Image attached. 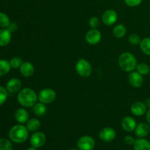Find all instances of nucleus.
<instances>
[{
    "mask_svg": "<svg viewBox=\"0 0 150 150\" xmlns=\"http://www.w3.org/2000/svg\"><path fill=\"white\" fill-rule=\"evenodd\" d=\"M18 101L23 107H32L37 103L38 96L30 88H24L18 94Z\"/></svg>",
    "mask_w": 150,
    "mask_h": 150,
    "instance_id": "nucleus-1",
    "label": "nucleus"
},
{
    "mask_svg": "<svg viewBox=\"0 0 150 150\" xmlns=\"http://www.w3.org/2000/svg\"><path fill=\"white\" fill-rule=\"evenodd\" d=\"M29 136V130L23 125H17L12 127L9 131V138L12 142L21 144L26 142Z\"/></svg>",
    "mask_w": 150,
    "mask_h": 150,
    "instance_id": "nucleus-2",
    "label": "nucleus"
},
{
    "mask_svg": "<svg viewBox=\"0 0 150 150\" xmlns=\"http://www.w3.org/2000/svg\"><path fill=\"white\" fill-rule=\"evenodd\" d=\"M119 65L125 72H132L136 68L137 60L133 54L125 52L119 57Z\"/></svg>",
    "mask_w": 150,
    "mask_h": 150,
    "instance_id": "nucleus-3",
    "label": "nucleus"
},
{
    "mask_svg": "<svg viewBox=\"0 0 150 150\" xmlns=\"http://www.w3.org/2000/svg\"><path fill=\"white\" fill-rule=\"evenodd\" d=\"M76 70L80 76L87 78L92 74V67L87 60L84 59H80L76 64Z\"/></svg>",
    "mask_w": 150,
    "mask_h": 150,
    "instance_id": "nucleus-4",
    "label": "nucleus"
},
{
    "mask_svg": "<svg viewBox=\"0 0 150 150\" xmlns=\"http://www.w3.org/2000/svg\"><path fill=\"white\" fill-rule=\"evenodd\" d=\"M38 96V100L40 103L43 104H50L55 100L57 98V94L54 89L46 88L41 90Z\"/></svg>",
    "mask_w": 150,
    "mask_h": 150,
    "instance_id": "nucleus-5",
    "label": "nucleus"
},
{
    "mask_svg": "<svg viewBox=\"0 0 150 150\" xmlns=\"http://www.w3.org/2000/svg\"><path fill=\"white\" fill-rule=\"evenodd\" d=\"M77 145L80 150H92L95 146V142L90 136H83L79 139Z\"/></svg>",
    "mask_w": 150,
    "mask_h": 150,
    "instance_id": "nucleus-6",
    "label": "nucleus"
},
{
    "mask_svg": "<svg viewBox=\"0 0 150 150\" xmlns=\"http://www.w3.org/2000/svg\"><path fill=\"white\" fill-rule=\"evenodd\" d=\"M46 142V136L42 132H35L30 139V143L33 147L40 148Z\"/></svg>",
    "mask_w": 150,
    "mask_h": 150,
    "instance_id": "nucleus-7",
    "label": "nucleus"
},
{
    "mask_svg": "<svg viewBox=\"0 0 150 150\" xmlns=\"http://www.w3.org/2000/svg\"><path fill=\"white\" fill-rule=\"evenodd\" d=\"M101 33L98 29H92L89 31H88L87 33L86 34L85 39L86 42L90 45H96L100 41Z\"/></svg>",
    "mask_w": 150,
    "mask_h": 150,
    "instance_id": "nucleus-8",
    "label": "nucleus"
},
{
    "mask_svg": "<svg viewBox=\"0 0 150 150\" xmlns=\"http://www.w3.org/2000/svg\"><path fill=\"white\" fill-rule=\"evenodd\" d=\"M116 132L113 128L109 127H103L99 133V138L104 142H111L115 139Z\"/></svg>",
    "mask_w": 150,
    "mask_h": 150,
    "instance_id": "nucleus-9",
    "label": "nucleus"
},
{
    "mask_svg": "<svg viewBox=\"0 0 150 150\" xmlns=\"http://www.w3.org/2000/svg\"><path fill=\"white\" fill-rule=\"evenodd\" d=\"M117 13L114 10H107L102 16V21L104 24L107 26H111L114 24L117 21Z\"/></svg>",
    "mask_w": 150,
    "mask_h": 150,
    "instance_id": "nucleus-10",
    "label": "nucleus"
},
{
    "mask_svg": "<svg viewBox=\"0 0 150 150\" xmlns=\"http://www.w3.org/2000/svg\"><path fill=\"white\" fill-rule=\"evenodd\" d=\"M128 81L132 86L135 88H139L143 84L144 78L143 76L137 71H132L128 76Z\"/></svg>",
    "mask_w": 150,
    "mask_h": 150,
    "instance_id": "nucleus-11",
    "label": "nucleus"
},
{
    "mask_svg": "<svg viewBox=\"0 0 150 150\" xmlns=\"http://www.w3.org/2000/svg\"><path fill=\"white\" fill-rule=\"evenodd\" d=\"M130 110H131V112L133 115L136 116V117H141L146 113V105L143 102L137 101V102H135L132 104Z\"/></svg>",
    "mask_w": 150,
    "mask_h": 150,
    "instance_id": "nucleus-12",
    "label": "nucleus"
},
{
    "mask_svg": "<svg viewBox=\"0 0 150 150\" xmlns=\"http://www.w3.org/2000/svg\"><path fill=\"white\" fill-rule=\"evenodd\" d=\"M22 83L18 79L13 78L10 79L6 84V89L10 93H16L20 91Z\"/></svg>",
    "mask_w": 150,
    "mask_h": 150,
    "instance_id": "nucleus-13",
    "label": "nucleus"
},
{
    "mask_svg": "<svg viewBox=\"0 0 150 150\" xmlns=\"http://www.w3.org/2000/svg\"><path fill=\"white\" fill-rule=\"evenodd\" d=\"M150 127L147 123L142 122L138 125L135 129V134L138 138H144L149 135Z\"/></svg>",
    "mask_w": 150,
    "mask_h": 150,
    "instance_id": "nucleus-14",
    "label": "nucleus"
},
{
    "mask_svg": "<svg viewBox=\"0 0 150 150\" xmlns=\"http://www.w3.org/2000/svg\"><path fill=\"white\" fill-rule=\"evenodd\" d=\"M122 127L125 131L132 132L135 130L136 127V122L133 117H125L122 120Z\"/></svg>",
    "mask_w": 150,
    "mask_h": 150,
    "instance_id": "nucleus-15",
    "label": "nucleus"
},
{
    "mask_svg": "<svg viewBox=\"0 0 150 150\" xmlns=\"http://www.w3.org/2000/svg\"><path fill=\"white\" fill-rule=\"evenodd\" d=\"M20 73L24 77H31L35 73V67L33 64L29 62H25L22 63L20 67Z\"/></svg>",
    "mask_w": 150,
    "mask_h": 150,
    "instance_id": "nucleus-16",
    "label": "nucleus"
},
{
    "mask_svg": "<svg viewBox=\"0 0 150 150\" xmlns=\"http://www.w3.org/2000/svg\"><path fill=\"white\" fill-rule=\"evenodd\" d=\"M11 32L8 29H0V47H4L8 45L11 41Z\"/></svg>",
    "mask_w": 150,
    "mask_h": 150,
    "instance_id": "nucleus-17",
    "label": "nucleus"
},
{
    "mask_svg": "<svg viewBox=\"0 0 150 150\" xmlns=\"http://www.w3.org/2000/svg\"><path fill=\"white\" fill-rule=\"evenodd\" d=\"M15 119L20 124L27 122L29 120V113L24 108H18L15 112Z\"/></svg>",
    "mask_w": 150,
    "mask_h": 150,
    "instance_id": "nucleus-18",
    "label": "nucleus"
},
{
    "mask_svg": "<svg viewBox=\"0 0 150 150\" xmlns=\"http://www.w3.org/2000/svg\"><path fill=\"white\" fill-rule=\"evenodd\" d=\"M134 150H150V142L144 138H139L135 141Z\"/></svg>",
    "mask_w": 150,
    "mask_h": 150,
    "instance_id": "nucleus-19",
    "label": "nucleus"
},
{
    "mask_svg": "<svg viewBox=\"0 0 150 150\" xmlns=\"http://www.w3.org/2000/svg\"><path fill=\"white\" fill-rule=\"evenodd\" d=\"M26 128L29 131L37 132L40 127V122L36 118H32L26 122Z\"/></svg>",
    "mask_w": 150,
    "mask_h": 150,
    "instance_id": "nucleus-20",
    "label": "nucleus"
},
{
    "mask_svg": "<svg viewBox=\"0 0 150 150\" xmlns=\"http://www.w3.org/2000/svg\"><path fill=\"white\" fill-rule=\"evenodd\" d=\"M127 33V29L123 24H118L113 29V35L117 38H122Z\"/></svg>",
    "mask_w": 150,
    "mask_h": 150,
    "instance_id": "nucleus-21",
    "label": "nucleus"
},
{
    "mask_svg": "<svg viewBox=\"0 0 150 150\" xmlns=\"http://www.w3.org/2000/svg\"><path fill=\"white\" fill-rule=\"evenodd\" d=\"M11 69L10 62L5 59H0V76L7 75Z\"/></svg>",
    "mask_w": 150,
    "mask_h": 150,
    "instance_id": "nucleus-22",
    "label": "nucleus"
},
{
    "mask_svg": "<svg viewBox=\"0 0 150 150\" xmlns=\"http://www.w3.org/2000/svg\"><path fill=\"white\" fill-rule=\"evenodd\" d=\"M34 113L36 114L38 117H42L45 114L47 111V108L45 107V104L42 103H38L34 105Z\"/></svg>",
    "mask_w": 150,
    "mask_h": 150,
    "instance_id": "nucleus-23",
    "label": "nucleus"
},
{
    "mask_svg": "<svg viewBox=\"0 0 150 150\" xmlns=\"http://www.w3.org/2000/svg\"><path fill=\"white\" fill-rule=\"evenodd\" d=\"M140 48L142 52L150 56V38H145L140 42Z\"/></svg>",
    "mask_w": 150,
    "mask_h": 150,
    "instance_id": "nucleus-24",
    "label": "nucleus"
},
{
    "mask_svg": "<svg viewBox=\"0 0 150 150\" xmlns=\"http://www.w3.org/2000/svg\"><path fill=\"white\" fill-rule=\"evenodd\" d=\"M136 70L138 73H140L142 76H146L150 73V67L146 63H140L136 66Z\"/></svg>",
    "mask_w": 150,
    "mask_h": 150,
    "instance_id": "nucleus-25",
    "label": "nucleus"
},
{
    "mask_svg": "<svg viewBox=\"0 0 150 150\" xmlns=\"http://www.w3.org/2000/svg\"><path fill=\"white\" fill-rule=\"evenodd\" d=\"M10 24V20L8 16L4 13H0V27L7 28Z\"/></svg>",
    "mask_w": 150,
    "mask_h": 150,
    "instance_id": "nucleus-26",
    "label": "nucleus"
},
{
    "mask_svg": "<svg viewBox=\"0 0 150 150\" xmlns=\"http://www.w3.org/2000/svg\"><path fill=\"white\" fill-rule=\"evenodd\" d=\"M0 150H13L12 143L6 139H0Z\"/></svg>",
    "mask_w": 150,
    "mask_h": 150,
    "instance_id": "nucleus-27",
    "label": "nucleus"
},
{
    "mask_svg": "<svg viewBox=\"0 0 150 150\" xmlns=\"http://www.w3.org/2000/svg\"><path fill=\"white\" fill-rule=\"evenodd\" d=\"M8 96V91L3 86H0V105H3L6 102Z\"/></svg>",
    "mask_w": 150,
    "mask_h": 150,
    "instance_id": "nucleus-28",
    "label": "nucleus"
},
{
    "mask_svg": "<svg viewBox=\"0 0 150 150\" xmlns=\"http://www.w3.org/2000/svg\"><path fill=\"white\" fill-rule=\"evenodd\" d=\"M10 65H11V67H13L14 69H18L20 68V67L21 66L22 63H23V60L20 57H13L10 61Z\"/></svg>",
    "mask_w": 150,
    "mask_h": 150,
    "instance_id": "nucleus-29",
    "label": "nucleus"
},
{
    "mask_svg": "<svg viewBox=\"0 0 150 150\" xmlns=\"http://www.w3.org/2000/svg\"><path fill=\"white\" fill-rule=\"evenodd\" d=\"M128 41L132 45H136L140 44L142 40H141V38L138 35H136V34H132V35H130L129 36Z\"/></svg>",
    "mask_w": 150,
    "mask_h": 150,
    "instance_id": "nucleus-30",
    "label": "nucleus"
},
{
    "mask_svg": "<svg viewBox=\"0 0 150 150\" xmlns=\"http://www.w3.org/2000/svg\"><path fill=\"white\" fill-rule=\"evenodd\" d=\"M89 23L91 28H92V29H97L100 25V21L98 19V18L93 16V17H92L89 19Z\"/></svg>",
    "mask_w": 150,
    "mask_h": 150,
    "instance_id": "nucleus-31",
    "label": "nucleus"
},
{
    "mask_svg": "<svg viewBox=\"0 0 150 150\" xmlns=\"http://www.w3.org/2000/svg\"><path fill=\"white\" fill-rule=\"evenodd\" d=\"M143 0H125V2L129 7H136L142 2Z\"/></svg>",
    "mask_w": 150,
    "mask_h": 150,
    "instance_id": "nucleus-32",
    "label": "nucleus"
},
{
    "mask_svg": "<svg viewBox=\"0 0 150 150\" xmlns=\"http://www.w3.org/2000/svg\"><path fill=\"white\" fill-rule=\"evenodd\" d=\"M135 141L136 140L134 139V138L130 136H127L125 138V142L127 145H133L135 143Z\"/></svg>",
    "mask_w": 150,
    "mask_h": 150,
    "instance_id": "nucleus-33",
    "label": "nucleus"
},
{
    "mask_svg": "<svg viewBox=\"0 0 150 150\" xmlns=\"http://www.w3.org/2000/svg\"><path fill=\"white\" fill-rule=\"evenodd\" d=\"M16 28H17V26H16V23H10V26H8V29L10 31V32H12V31H15L16 29Z\"/></svg>",
    "mask_w": 150,
    "mask_h": 150,
    "instance_id": "nucleus-34",
    "label": "nucleus"
},
{
    "mask_svg": "<svg viewBox=\"0 0 150 150\" xmlns=\"http://www.w3.org/2000/svg\"><path fill=\"white\" fill-rule=\"evenodd\" d=\"M146 120H147L148 123L150 125V108L146 112Z\"/></svg>",
    "mask_w": 150,
    "mask_h": 150,
    "instance_id": "nucleus-35",
    "label": "nucleus"
},
{
    "mask_svg": "<svg viewBox=\"0 0 150 150\" xmlns=\"http://www.w3.org/2000/svg\"><path fill=\"white\" fill-rule=\"evenodd\" d=\"M27 150H37V148H35V147H33V146H32V147H30V148H29V149H28Z\"/></svg>",
    "mask_w": 150,
    "mask_h": 150,
    "instance_id": "nucleus-36",
    "label": "nucleus"
},
{
    "mask_svg": "<svg viewBox=\"0 0 150 150\" xmlns=\"http://www.w3.org/2000/svg\"><path fill=\"white\" fill-rule=\"evenodd\" d=\"M72 150H79V149H73Z\"/></svg>",
    "mask_w": 150,
    "mask_h": 150,
    "instance_id": "nucleus-37",
    "label": "nucleus"
}]
</instances>
